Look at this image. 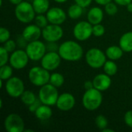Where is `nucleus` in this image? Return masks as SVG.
<instances>
[{
	"label": "nucleus",
	"instance_id": "a19ab883",
	"mask_svg": "<svg viewBox=\"0 0 132 132\" xmlns=\"http://www.w3.org/2000/svg\"><path fill=\"white\" fill-rule=\"evenodd\" d=\"M84 87L85 90L94 88L93 80H92V81H91V80H87V81H85V82H84Z\"/></svg>",
	"mask_w": 132,
	"mask_h": 132
},
{
	"label": "nucleus",
	"instance_id": "f704fd0d",
	"mask_svg": "<svg viewBox=\"0 0 132 132\" xmlns=\"http://www.w3.org/2000/svg\"><path fill=\"white\" fill-rule=\"evenodd\" d=\"M46 47L47 52H58L60 45H58L56 42H47Z\"/></svg>",
	"mask_w": 132,
	"mask_h": 132
},
{
	"label": "nucleus",
	"instance_id": "58836bf2",
	"mask_svg": "<svg viewBox=\"0 0 132 132\" xmlns=\"http://www.w3.org/2000/svg\"><path fill=\"white\" fill-rule=\"evenodd\" d=\"M92 1H93V0H74V2H75L77 4H78L79 5H80V6L83 7L84 9L88 7V6L91 4Z\"/></svg>",
	"mask_w": 132,
	"mask_h": 132
},
{
	"label": "nucleus",
	"instance_id": "473e14b6",
	"mask_svg": "<svg viewBox=\"0 0 132 132\" xmlns=\"http://www.w3.org/2000/svg\"><path fill=\"white\" fill-rule=\"evenodd\" d=\"M10 39V32L5 27L0 28V43H4Z\"/></svg>",
	"mask_w": 132,
	"mask_h": 132
},
{
	"label": "nucleus",
	"instance_id": "5701e85b",
	"mask_svg": "<svg viewBox=\"0 0 132 132\" xmlns=\"http://www.w3.org/2000/svg\"><path fill=\"white\" fill-rule=\"evenodd\" d=\"M83 9L84 8L77 3L71 5L68 9V12H67L68 16L72 19H77L82 15Z\"/></svg>",
	"mask_w": 132,
	"mask_h": 132
},
{
	"label": "nucleus",
	"instance_id": "20e7f679",
	"mask_svg": "<svg viewBox=\"0 0 132 132\" xmlns=\"http://www.w3.org/2000/svg\"><path fill=\"white\" fill-rule=\"evenodd\" d=\"M56 88L57 87H54L50 83L40 87L38 98L39 99L41 103L48 106L56 105L60 95Z\"/></svg>",
	"mask_w": 132,
	"mask_h": 132
},
{
	"label": "nucleus",
	"instance_id": "4c0bfd02",
	"mask_svg": "<svg viewBox=\"0 0 132 132\" xmlns=\"http://www.w3.org/2000/svg\"><path fill=\"white\" fill-rule=\"evenodd\" d=\"M42 104V103H41V101H39V99L38 98L33 104H32L31 105H29V106H28V109H29V111H30V112H35L36 111V109L40 106Z\"/></svg>",
	"mask_w": 132,
	"mask_h": 132
},
{
	"label": "nucleus",
	"instance_id": "ea45409f",
	"mask_svg": "<svg viewBox=\"0 0 132 132\" xmlns=\"http://www.w3.org/2000/svg\"><path fill=\"white\" fill-rule=\"evenodd\" d=\"M114 1L118 5L122 6H127L129 3L132 2V0H114Z\"/></svg>",
	"mask_w": 132,
	"mask_h": 132
},
{
	"label": "nucleus",
	"instance_id": "bb28decb",
	"mask_svg": "<svg viewBox=\"0 0 132 132\" xmlns=\"http://www.w3.org/2000/svg\"><path fill=\"white\" fill-rule=\"evenodd\" d=\"M50 84L56 87H60L64 84V77L60 73H53L50 75Z\"/></svg>",
	"mask_w": 132,
	"mask_h": 132
},
{
	"label": "nucleus",
	"instance_id": "aec40b11",
	"mask_svg": "<svg viewBox=\"0 0 132 132\" xmlns=\"http://www.w3.org/2000/svg\"><path fill=\"white\" fill-rule=\"evenodd\" d=\"M119 46L125 53L132 52V31L124 33L119 40Z\"/></svg>",
	"mask_w": 132,
	"mask_h": 132
},
{
	"label": "nucleus",
	"instance_id": "b1692460",
	"mask_svg": "<svg viewBox=\"0 0 132 132\" xmlns=\"http://www.w3.org/2000/svg\"><path fill=\"white\" fill-rule=\"evenodd\" d=\"M103 67H104V73L110 77L115 75L118 72V66L115 63L114 60H107Z\"/></svg>",
	"mask_w": 132,
	"mask_h": 132
},
{
	"label": "nucleus",
	"instance_id": "4be33fe9",
	"mask_svg": "<svg viewBox=\"0 0 132 132\" xmlns=\"http://www.w3.org/2000/svg\"><path fill=\"white\" fill-rule=\"evenodd\" d=\"M32 5L36 14H44L50 9L49 0H32Z\"/></svg>",
	"mask_w": 132,
	"mask_h": 132
},
{
	"label": "nucleus",
	"instance_id": "a211bd4d",
	"mask_svg": "<svg viewBox=\"0 0 132 132\" xmlns=\"http://www.w3.org/2000/svg\"><path fill=\"white\" fill-rule=\"evenodd\" d=\"M104 19V12L99 7L91 8L87 13V21L92 25L101 23Z\"/></svg>",
	"mask_w": 132,
	"mask_h": 132
},
{
	"label": "nucleus",
	"instance_id": "37998d69",
	"mask_svg": "<svg viewBox=\"0 0 132 132\" xmlns=\"http://www.w3.org/2000/svg\"><path fill=\"white\" fill-rule=\"evenodd\" d=\"M9 2L12 5H19V3H21L23 0H9Z\"/></svg>",
	"mask_w": 132,
	"mask_h": 132
},
{
	"label": "nucleus",
	"instance_id": "9b49d317",
	"mask_svg": "<svg viewBox=\"0 0 132 132\" xmlns=\"http://www.w3.org/2000/svg\"><path fill=\"white\" fill-rule=\"evenodd\" d=\"M29 57L26 50L22 49L16 50L12 53L9 56V64L15 70H22L25 68L29 63Z\"/></svg>",
	"mask_w": 132,
	"mask_h": 132
},
{
	"label": "nucleus",
	"instance_id": "f3484780",
	"mask_svg": "<svg viewBox=\"0 0 132 132\" xmlns=\"http://www.w3.org/2000/svg\"><path fill=\"white\" fill-rule=\"evenodd\" d=\"M94 87L100 91L107 90L111 85V78L108 74L99 73L94 77L93 79Z\"/></svg>",
	"mask_w": 132,
	"mask_h": 132
},
{
	"label": "nucleus",
	"instance_id": "72a5a7b5",
	"mask_svg": "<svg viewBox=\"0 0 132 132\" xmlns=\"http://www.w3.org/2000/svg\"><path fill=\"white\" fill-rule=\"evenodd\" d=\"M3 46L9 53H12L13 51L15 50L17 43H16V41L9 39V40H7L5 43H3Z\"/></svg>",
	"mask_w": 132,
	"mask_h": 132
},
{
	"label": "nucleus",
	"instance_id": "6ab92c4d",
	"mask_svg": "<svg viewBox=\"0 0 132 132\" xmlns=\"http://www.w3.org/2000/svg\"><path fill=\"white\" fill-rule=\"evenodd\" d=\"M50 107V106L42 104L34 112L36 118L39 121L49 120L53 115V111Z\"/></svg>",
	"mask_w": 132,
	"mask_h": 132
},
{
	"label": "nucleus",
	"instance_id": "6e6552de",
	"mask_svg": "<svg viewBox=\"0 0 132 132\" xmlns=\"http://www.w3.org/2000/svg\"><path fill=\"white\" fill-rule=\"evenodd\" d=\"M5 87L7 94L13 98L20 97L25 91V85L23 81L17 77H12L7 80Z\"/></svg>",
	"mask_w": 132,
	"mask_h": 132
},
{
	"label": "nucleus",
	"instance_id": "f257e3e1",
	"mask_svg": "<svg viewBox=\"0 0 132 132\" xmlns=\"http://www.w3.org/2000/svg\"><path fill=\"white\" fill-rule=\"evenodd\" d=\"M58 53L62 60L70 62H76L82 58L84 50L78 43L73 40H68L60 45Z\"/></svg>",
	"mask_w": 132,
	"mask_h": 132
},
{
	"label": "nucleus",
	"instance_id": "39448f33",
	"mask_svg": "<svg viewBox=\"0 0 132 132\" xmlns=\"http://www.w3.org/2000/svg\"><path fill=\"white\" fill-rule=\"evenodd\" d=\"M50 71L41 67H32L29 73L28 77L32 84L36 87H42L48 83H50Z\"/></svg>",
	"mask_w": 132,
	"mask_h": 132
},
{
	"label": "nucleus",
	"instance_id": "c03bdc74",
	"mask_svg": "<svg viewBox=\"0 0 132 132\" xmlns=\"http://www.w3.org/2000/svg\"><path fill=\"white\" fill-rule=\"evenodd\" d=\"M127 10H128L129 12H132V2L129 3V4L127 5Z\"/></svg>",
	"mask_w": 132,
	"mask_h": 132
},
{
	"label": "nucleus",
	"instance_id": "4468645a",
	"mask_svg": "<svg viewBox=\"0 0 132 132\" xmlns=\"http://www.w3.org/2000/svg\"><path fill=\"white\" fill-rule=\"evenodd\" d=\"M76 104L74 96L70 93H63L59 95L56 101V108L62 111H69L72 110Z\"/></svg>",
	"mask_w": 132,
	"mask_h": 132
},
{
	"label": "nucleus",
	"instance_id": "7c9ffc66",
	"mask_svg": "<svg viewBox=\"0 0 132 132\" xmlns=\"http://www.w3.org/2000/svg\"><path fill=\"white\" fill-rule=\"evenodd\" d=\"M9 60V52L4 48L3 46L0 47V67L5 65Z\"/></svg>",
	"mask_w": 132,
	"mask_h": 132
},
{
	"label": "nucleus",
	"instance_id": "393cba45",
	"mask_svg": "<svg viewBox=\"0 0 132 132\" xmlns=\"http://www.w3.org/2000/svg\"><path fill=\"white\" fill-rule=\"evenodd\" d=\"M20 98H21L22 102L27 106L31 105L37 100L36 94L30 90H25L21 95Z\"/></svg>",
	"mask_w": 132,
	"mask_h": 132
},
{
	"label": "nucleus",
	"instance_id": "79ce46f5",
	"mask_svg": "<svg viewBox=\"0 0 132 132\" xmlns=\"http://www.w3.org/2000/svg\"><path fill=\"white\" fill-rule=\"evenodd\" d=\"M96 3H97L98 5H105L106 4L112 2V0H94Z\"/></svg>",
	"mask_w": 132,
	"mask_h": 132
},
{
	"label": "nucleus",
	"instance_id": "a18cd8bd",
	"mask_svg": "<svg viewBox=\"0 0 132 132\" xmlns=\"http://www.w3.org/2000/svg\"><path fill=\"white\" fill-rule=\"evenodd\" d=\"M101 131L102 132H114V130H113V129H110V128H106L105 129L102 130Z\"/></svg>",
	"mask_w": 132,
	"mask_h": 132
},
{
	"label": "nucleus",
	"instance_id": "c85d7f7f",
	"mask_svg": "<svg viewBox=\"0 0 132 132\" xmlns=\"http://www.w3.org/2000/svg\"><path fill=\"white\" fill-rule=\"evenodd\" d=\"M34 22H35V24L37 25L41 29H43L44 27H46L48 25V22H49L46 15H44L43 14H38L35 17Z\"/></svg>",
	"mask_w": 132,
	"mask_h": 132
},
{
	"label": "nucleus",
	"instance_id": "1a4fd4ad",
	"mask_svg": "<svg viewBox=\"0 0 132 132\" xmlns=\"http://www.w3.org/2000/svg\"><path fill=\"white\" fill-rule=\"evenodd\" d=\"M4 128L8 132H22L25 130V122L20 115L9 114L4 121Z\"/></svg>",
	"mask_w": 132,
	"mask_h": 132
},
{
	"label": "nucleus",
	"instance_id": "f8f14e48",
	"mask_svg": "<svg viewBox=\"0 0 132 132\" xmlns=\"http://www.w3.org/2000/svg\"><path fill=\"white\" fill-rule=\"evenodd\" d=\"M63 36V30L60 25L48 24L42 29V36L46 42H57Z\"/></svg>",
	"mask_w": 132,
	"mask_h": 132
},
{
	"label": "nucleus",
	"instance_id": "e433bc0d",
	"mask_svg": "<svg viewBox=\"0 0 132 132\" xmlns=\"http://www.w3.org/2000/svg\"><path fill=\"white\" fill-rule=\"evenodd\" d=\"M16 43H17V46H19V47L21 48H26L27 44L29 43V42L22 36V35L19 36L18 38H17V40H16Z\"/></svg>",
	"mask_w": 132,
	"mask_h": 132
},
{
	"label": "nucleus",
	"instance_id": "f03ea898",
	"mask_svg": "<svg viewBox=\"0 0 132 132\" xmlns=\"http://www.w3.org/2000/svg\"><path fill=\"white\" fill-rule=\"evenodd\" d=\"M103 101V96L101 91L96 88L87 90L83 95L82 104L85 109L90 111L98 109Z\"/></svg>",
	"mask_w": 132,
	"mask_h": 132
},
{
	"label": "nucleus",
	"instance_id": "412c9836",
	"mask_svg": "<svg viewBox=\"0 0 132 132\" xmlns=\"http://www.w3.org/2000/svg\"><path fill=\"white\" fill-rule=\"evenodd\" d=\"M123 53H124V51L121 48L120 46H111L108 47L105 51V54H106L107 57L111 60H118L121 59L123 56Z\"/></svg>",
	"mask_w": 132,
	"mask_h": 132
},
{
	"label": "nucleus",
	"instance_id": "2eb2a0df",
	"mask_svg": "<svg viewBox=\"0 0 132 132\" xmlns=\"http://www.w3.org/2000/svg\"><path fill=\"white\" fill-rule=\"evenodd\" d=\"M46 15L48 19L49 22L51 24L61 25L67 19L66 12L61 8L59 7L50 8L49 10L46 12Z\"/></svg>",
	"mask_w": 132,
	"mask_h": 132
},
{
	"label": "nucleus",
	"instance_id": "7ed1b4c3",
	"mask_svg": "<svg viewBox=\"0 0 132 132\" xmlns=\"http://www.w3.org/2000/svg\"><path fill=\"white\" fill-rule=\"evenodd\" d=\"M36 12L32 3L26 1H22L19 5H15V15L16 19L22 23H29L34 20Z\"/></svg>",
	"mask_w": 132,
	"mask_h": 132
},
{
	"label": "nucleus",
	"instance_id": "49530a36",
	"mask_svg": "<svg viewBox=\"0 0 132 132\" xmlns=\"http://www.w3.org/2000/svg\"><path fill=\"white\" fill-rule=\"evenodd\" d=\"M56 2H57V3H64V2H66L67 0H54Z\"/></svg>",
	"mask_w": 132,
	"mask_h": 132
},
{
	"label": "nucleus",
	"instance_id": "cd10ccee",
	"mask_svg": "<svg viewBox=\"0 0 132 132\" xmlns=\"http://www.w3.org/2000/svg\"><path fill=\"white\" fill-rule=\"evenodd\" d=\"M95 125L98 129L102 131L105 129L106 128H108V121L104 115L100 114V115H97L95 118Z\"/></svg>",
	"mask_w": 132,
	"mask_h": 132
},
{
	"label": "nucleus",
	"instance_id": "c756f323",
	"mask_svg": "<svg viewBox=\"0 0 132 132\" xmlns=\"http://www.w3.org/2000/svg\"><path fill=\"white\" fill-rule=\"evenodd\" d=\"M118 4L115 2H109L108 4H106L105 6V12L108 15H114L117 14L118 11Z\"/></svg>",
	"mask_w": 132,
	"mask_h": 132
},
{
	"label": "nucleus",
	"instance_id": "a878e982",
	"mask_svg": "<svg viewBox=\"0 0 132 132\" xmlns=\"http://www.w3.org/2000/svg\"><path fill=\"white\" fill-rule=\"evenodd\" d=\"M13 67L9 65H3L0 67V79L2 80H7L12 77Z\"/></svg>",
	"mask_w": 132,
	"mask_h": 132
},
{
	"label": "nucleus",
	"instance_id": "423d86ee",
	"mask_svg": "<svg viewBox=\"0 0 132 132\" xmlns=\"http://www.w3.org/2000/svg\"><path fill=\"white\" fill-rule=\"evenodd\" d=\"M107 58L106 54L98 48L90 49L85 55V60L87 65L94 69H99L104 67L107 61Z\"/></svg>",
	"mask_w": 132,
	"mask_h": 132
},
{
	"label": "nucleus",
	"instance_id": "de8ad7c7",
	"mask_svg": "<svg viewBox=\"0 0 132 132\" xmlns=\"http://www.w3.org/2000/svg\"><path fill=\"white\" fill-rule=\"evenodd\" d=\"M131 131H132V130H131Z\"/></svg>",
	"mask_w": 132,
	"mask_h": 132
},
{
	"label": "nucleus",
	"instance_id": "dca6fc26",
	"mask_svg": "<svg viewBox=\"0 0 132 132\" xmlns=\"http://www.w3.org/2000/svg\"><path fill=\"white\" fill-rule=\"evenodd\" d=\"M22 35L29 43L32 42L40 38L42 36V29L36 24H30L25 27Z\"/></svg>",
	"mask_w": 132,
	"mask_h": 132
},
{
	"label": "nucleus",
	"instance_id": "c9c22d12",
	"mask_svg": "<svg viewBox=\"0 0 132 132\" xmlns=\"http://www.w3.org/2000/svg\"><path fill=\"white\" fill-rule=\"evenodd\" d=\"M124 121L127 126L132 129V110L128 111L124 116Z\"/></svg>",
	"mask_w": 132,
	"mask_h": 132
},
{
	"label": "nucleus",
	"instance_id": "0eeeda50",
	"mask_svg": "<svg viewBox=\"0 0 132 132\" xmlns=\"http://www.w3.org/2000/svg\"><path fill=\"white\" fill-rule=\"evenodd\" d=\"M26 51L29 57V60L33 61L41 60L47 52L46 44L39 39L29 42L26 47Z\"/></svg>",
	"mask_w": 132,
	"mask_h": 132
},
{
	"label": "nucleus",
	"instance_id": "9d476101",
	"mask_svg": "<svg viewBox=\"0 0 132 132\" xmlns=\"http://www.w3.org/2000/svg\"><path fill=\"white\" fill-rule=\"evenodd\" d=\"M73 33L77 40L86 41L93 35V25L88 21H80L75 25Z\"/></svg>",
	"mask_w": 132,
	"mask_h": 132
},
{
	"label": "nucleus",
	"instance_id": "ddd939ff",
	"mask_svg": "<svg viewBox=\"0 0 132 132\" xmlns=\"http://www.w3.org/2000/svg\"><path fill=\"white\" fill-rule=\"evenodd\" d=\"M61 60L58 52H47L41 59V66L49 71H53L60 67Z\"/></svg>",
	"mask_w": 132,
	"mask_h": 132
},
{
	"label": "nucleus",
	"instance_id": "2f4dec72",
	"mask_svg": "<svg viewBox=\"0 0 132 132\" xmlns=\"http://www.w3.org/2000/svg\"><path fill=\"white\" fill-rule=\"evenodd\" d=\"M105 33L104 26L99 23L96 25H93V35L96 37H101Z\"/></svg>",
	"mask_w": 132,
	"mask_h": 132
}]
</instances>
